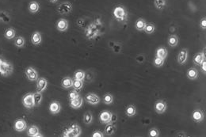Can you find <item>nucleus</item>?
Instances as JSON below:
<instances>
[{
  "instance_id": "nucleus-1",
  "label": "nucleus",
  "mask_w": 206,
  "mask_h": 137,
  "mask_svg": "<svg viewBox=\"0 0 206 137\" xmlns=\"http://www.w3.org/2000/svg\"><path fill=\"white\" fill-rule=\"evenodd\" d=\"M82 133L80 126L77 124H72L68 129L63 132L62 136L64 137H78Z\"/></svg>"
},
{
  "instance_id": "nucleus-2",
  "label": "nucleus",
  "mask_w": 206,
  "mask_h": 137,
  "mask_svg": "<svg viewBox=\"0 0 206 137\" xmlns=\"http://www.w3.org/2000/svg\"><path fill=\"white\" fill-rule=\"evenodd\" d=\"M14 71V67L8 61L0 58V75L4 77L10 75Z\"/></svg>"
},
{
  "instance_id": "nucleus-3",
  "label": "nucleus",
  "mask_w": 206,
  "mask_h": 137,
  "mask_svg": "<svg viewBox=\"0 0 206 137\" xmlns=\"http://www.w3.org/2000/svg\"><path fill=\"white\" fill-rule=\"evenodd\" d=\"M113 16L115 17V18L118 21H125L127 19L128 13L124 6H118L113 10Z\"/></svg>"
},
{
  "instance_id": "nucleus-4",
  "label": "nucleus",
  "mask_w": 206,
  "mask_h": 137,
  "mask_svg": "<svg viewBox=\"0 0 206 137\" xmlns=\"http://www.w3.org/2000/svg\"><path fill=\"white\" fill-rule=\"evenodd\" d=\"M22 104L27 109L33 108L34 105V100H33V93H29L25 94L22 98Z\"/></svg>"
},
{
  "instance_id": "nucleus-5",
  "label": "nucleus",
  "mask_w": 206,
  "mask_h": 137,
  "mask_svg": "<svg viewBox=\"0 0 206 137\" xmlns=\"http://www.w3.org/2000/svg\"><path fill=\"white\" fill-rule=\"evenodd\" d=\"M25 75L29 81H37L38 79V73L32 67H29L25 69Z\"/></svg>"
},
{
  "instance_id": "nucleus-6",
  "label": "nucleus",
  "mask_w": 206,
  "mask_h": 137,
  "mask_svg": "<svg viewBox=\"0 0 206 137\" xmlns=\"http://www.w3.org/2000/svg\"><path fill=\"white\" fill-rule=\"evenodd\" d=\"M72 11V5L70 2H64L58 6L57 11L60 15H67Z\"/></svg>"
},
{
  "instance_id": "nucleus-7",
  "label": "nucleus",
  "mask_w": 206,
  "mask_h": 137,
  "mask_svg": "<svg viewBox=\"0 0 206 137\" xmlns=\"http://www.w3.org/2000/svg\"><path fill=\"white\" fill-rule=\"evenodd\" d=\"M188 59V50L187 48H181L178 52L177 56V61L180 65L185 64Z\"/></svg>"
},
{
  "instance_id": "nucleus-8",
  "label": "nucleus",
  "mask_w": 206,
  "mask_h": 137,
  "mask_svg": "<svg viewBox=\"0 0 206 137\" xmlns=\"http://www.w3.org/2000/svg\"><path fill=\"white\" fill-rule=\"evenodd\" d=\"M167 103L165 101L163 100H159V101H157L155 105H154V109H155V112L159 114H163V113H165V111L167 110Z\"/></svg>"
},
{
  "instance_id": "nucleus-9",
  "label": "nucleus",
  "mask_w": 206,
  "mask_h": 137,
  "mask_svg": "<svg viewBox=\"0 0 206 137\" xmlns=\"http://www.w3.org/2000/svg\"><path fill=\"white\" fill-rule=\"evenodd\" d=\"M85 99L91 105H98L101 101V98H99L97 94H95L94 93H87L86 97H85Z\"/></svg>"
},
{
  "instance_id": "nucleus-10",
  "label": "nucleus",
  "mask_w": 206,
  "mask_h": 137,
  "mask_svg": "<svg viewBox=\"0 0 206 137\" xmlns=\"http://www.w3.org/2000/svg\"><path fill=\"white\" fill-rule=\"evenodd\" d=\"M27 129V124L24 119H18L15 123V129L18 132H24Z\"/></svg>"
},
{
  "instance_id": "nucleus-11",
  "label": "nucleus",
  "mask_w": 206,
  "mask_h": 137,
  "mask_svg": "<svg viewBox=\"0 0 206 137\" xmlns=\"http://www.w3.org/2000/svg\"><path fill=\"white\" fill-rule=\"evenodd\" d=\"M48 86V81L47 79L45 78H38L37 79V90L39 92L45 91Z\"/></svg>"
},
{
  "instance_id": "nucleus-12",
  "label": "nucleus",
  "mask_w": 206,
  "mask_h": 137,
  "mask_svg": "<svg viewBox=\"0 0 206 137\" xmlns=\"http://www.w3.org/2000/svg\"><path fill=\"white\" fill-rule=\"evenodd\" d=\"M56 29L60 32H65L68 29V21L64 18L58 20L56 22Z\"/></svg>"
},
{
  "instance_id": "nucleus-13",
  "label": "nucleus",
  "mask_w": 206,
  "mask_h": 137,
  "mask_svg": "<svg viewBox=\"0 0 206 137\" xmlns=\"http://www.w3.org/2000/svg\"><path fill=\"white\" fill-rule=\"evenodd\" d=\"M60 109H61V105L60 104V102L54 101L50 103L49 111L51 114H57L60 113Z\"/></svg>"
},
{
  "instance_id": "nucleus-14",
  "label": "nucleus",
  "mask_w": 206,
  "mask_h": 137,
  "mask_svg": "<svg viewBox=\"0 0 206 137\" xmlns=\"http://www.w3.org/2000/svg\"><path fill=\"white\" fill-rule=\"evenodd\" d=\"M192 118L195 122H201L204 118V113L201 110L197 109L192 113Z\"/></svg>"
},
{
  "instance_id": "nucleus-15",
  "label": "nucleus",
  "mask_w": 206,
  "mask_h": 137,
  "mask_svg": "<svg viewBox=\"0 0 206 137\" xmlns=\"http://www.w3.org/2000/svg\"><path fill=\"white\" fill-rule=\"evenodd\" d=\"M110 116H111V113L109 112V111H103L100 113L99 119L102 124H108V123H109Z\"/></svg>"
},
{
  "instance_id": "nucleus-16",
  "label": "nucleus",
  "mask_w": 206,
  "mask_h": 137,
  "mask_svg": "<svg viewBox=\"0 0 206 137\" xmlns=\"http://www.w3.org/2000/svg\"><path fill=\"white\" fill-rule=\"evenodd\" d=\"M31 41L34 45H38L42 41V38H41V33L38 31H36L33 33L32 38H31Z\"/></svg>"
},
{
  "instance_id": "nucleus-17",
  "label": "nucleus",
  "mask_w": 206,
  "mask_h": 137,
  "mask_svg": "<svg viewBox=\"0 0 206 137\" xmlns=\"http://www.w3.org/2000/svg\"><path fill=\"white\" fill-rule=\"evenodd\" d=\"M204 60H205V55L204 52H198L194 57V63L197 65H201Z\"/></svg>"
},
{
  "instance_id": "nucleus-18",
  "label": "nucleus",
  "mask_w": 206,
  "mask_h": 137,
  "mask_svg": "<svg viewBox=\"0 0 206 137\" xmlns=\"http://www.w3.org/2000/svg\"><path fill=\"white\" fill-rule=\"evenodd\" d=\"M187 78L190 80H195L198 78V71L195 67H191L187 71L186 73Z\"/></svg>"
},
{
  "instance_id": "nucleus-19",
  "label": "nucleus",
  "mask_w": 206,
  "mask_h": 137,
  "mask_svg": "<svg viewBox=\"0 0 206 137\" xmlns=\"http://www.w3.org/2000/svg\"><path fill=\"white\" fill-rule=\"evenodd\" d=\"M116 125L115 124H112V123H108L106 124V126L105 128V133L107 135H112L116 132Z\"/></svg>"
},
{
  "instance_id": "nucleus-20",
  "label": "nucleus",
  "mask_w": 206,
  "mask_h": 137,
  "mask_svg": "<svg viewBox=\"0 0 206 137\" xmlns=\"http://www.w3.org/2000/svg\"><path fill=\"white\" fill-rule=\"evenodd\" d=\"M72 85H73V79L70 77H65L62 79L61 86L64 89H69V88L72 87Z\"/></svg>"
},
{
  "instance_id": "nucleus-21",
  "label": "nucleus",
  "mask_w": 206,
  "mask_h": 137,
  "mask_svg": "<svg viewBox=\"0 0 206 137\" xmlns=\"http://www.w3.org/2000/svg\"><path fill=\"white\" fill-rule=\"evenodd\" d=\"M167 55H168V52H167V49L166 48H164V47H159V48H157L156 50L157 57L163 59L165 60L166 58L167 57Z\"/></svg>"
},
{
  "instance_id": "nucleus-22",
  "label": "nucleus",
  "mask_w": 206,
  "mask_h": 137,
  "mask_svg": "<svg viewBox=\"0 0 206 137\" xmlns=\"http://www.w3.org/2000/svg\"><path fill=\"white\" fill-rule=\"evenodd\" d=\"M82 102H83V100L79 96L78 98H75V99L71 100L70 106L73 109H79L82 106Z\"/></svg>"
},
{
  "instance_id": "nucleus-23",
  "label": "nucleus",
  "mask_w": 206,
  "mask_h": 137,
  "mask_svg": "<svg viewBox=\"0 0 206 137\" xmlns=\"http://www.w3.org/2000/svg\"><path fill=\"white\" fill-rule=\"evenodd\" d=\"M146 25H147V22L145 21L144 19L139 18L138 20L136 21V23H135V28H136V29L140 32L144 31V28H145Z\"/></svg>"
},
{
  "instance_id": "nucleus-24",
  "label": "nucleus",
  "mask_w": 206,
  "mask_h": 137,
  "mask_svg": "<svg viewBox=\"0 0 206 137\" xmlns=\"http://www.w3.org/2000/svg\"><path fill=\"white\" fill-rule=\"evenodd\" d=\"M39 132V128L36 125H32L27 130V135L31 137H35Z\"/></svg>"
},
{
  "instance_id": "nucleus-25",
  "label": "nucleus",
  "mask_w": 206,
  "mask_h": 137,
  "mask_svg": "<svg viewBox=\"0 0 206 137\" xmlns=\"http://www.w3.org/2000/svg\"><path fill=\"white\" fill-rule=\"evenodd\" d=\"M178 37L176 35H171L167 40V43L171 47H176L178 44Z\"/></svg>"
},
{
  "instance_id": "nucleus-26",
  "label": "nucleus",
  "mask_w": 206,
  "mask_h": 137,
  "mask_svg": "<svg viewBox=\"0 0 206 137\" xmlns=\"http://www.w3.org/2000/svg\"><path fill=\"white\" fill-rule=\"evenodd\" d=\"M42 99H43V95H42L41 92L37 91L33 93V100H34L35 106H39L41 103V102H42Z\"/></svg>"
},
{
  "instance_id": "nucleus-27",
  "label": "nucleus",
  "mask_w": 206,
  "mask_h": 137,
  "mask_svg": "<svg viewBox=\"0 0 206 137\" xmlns=\"http://www.w3.org/2000/svg\"><path fill=\"white\" fill-rule=\"evenodd\" d=\"M125 113L126 115L128 116H129V117H132V116H135V115L136 114V106H133V105H130V106H128V107L126 108Z\"/></svg>"
},
{
  "instance_id": "nucleus-28",
  "label": "nucleus",
  "mask_w": 206,
  "mask_h": 137,
  "mask_svg": "<svg viewBox=\"0 0 206 137\" xmlns=\"http://www.w3.org/2000/svg\"><path fill=\"white\" fill-rule=\"evenodd\" d=\"M29 10L31 13L35 14V13H37L40 10V4L37 2H36V1H33V2H31L29 3Z\"/></svg>"
},
{
  "instance_id": "nucleus-29",
  "label": "nucleus",
  "mask_w": 206,
  "mask_h": 137,
  "mask_svg": "<svg viewBox=\"0 0 206 137\" xmlns=\"http://www.w3.org/2000/svg\"><path fill=\"white\" fill-rule=\"evenodd\" d=\"M154 5L155 8L158 10H163L167 5V1L166 0H154Z\"/></svg>"
},
{
  "instance_id": "nucleus-30",
  "label": "nucleus",
  "mask_w": 206,
  "mask_h": 137,
  "mask_svg": "<svg viewBox=\"0 0 206 137\" xmlns=\"http://www.w3.org/2000/svg\"><path fill=\"white\" fill-rule=\"evenodd\" d=\"M103 102L105 105H110L113 102V96L111 93H105V95L103 96Z\"/></svg>"
},
{
  "instance_id": "nucleus-31",
  "label": "nucleus",
  "mask_w": 206,
  "mask_h": 137,
  "mask_svg": "<svg viewBox=\"0 0 206 137\" xmlns=\"http://www.w3.org/2000/svg\"><path fill=\"white\" fill-rule=\"evenodd\" d=\"M155 30V26L152 23H147L146 26L144 28V31L148 34H152Z\"/></svg>"
},
{
  "instance_id": "nucleus-32",
  "label": "nucleus",
  "mask_w": 206,
  "mask_h": 137,
  "mask_svg": "<svg viewBox=\"0 0 206 137\" xmlns=\"http://www.w3.org/2000/svg\"><path fill=\"white\" fill-rule=\"evenodd\" d=\"M4 36L6 39H13L15 37V30L14 29H11V28L6 29V32H5Z\"/></svg>"
},
{
  "instance_id": "nucleus-33",
  "label": "nucleus",
  "mask_w": 206,
  "mask_h": 137,
  "mask_svg": "<svg viewBox=\"0 0 206 137\" xmlns=\"http://www.w3.org/2000/svg\"><path fill=\"white\" fill-rule=\"evenodd\" d=\"M93 121V116L91 112H87L83 116V122L86 125H90Z\"/></svg>"
},
{
  "instance_id": "nucleus-34",
  "label": "nucleus",
  "mask_w": 206,
  "mask_h": 137,
  "mask_svg": "<svg viewBox=\"0 0 206 137\" xmlns=\"http://www.w3.org/2000/svg\"><path fill=\"white\" fill-rule=\"evenodd\" d=\"M15 44L18 48H22L25 45V39L22 37H18L15 41Z\"/></svg>"
},
{
  "instance_id": "nucleus-35",
  "label": "nucleus",
  "mask_w": 206,
  "mask_h": 137,
  "mask_svg": "<svg viewBox=\"0 0 206 137\" xmlns=\"http://www.w3.org/2000/svg\"><path fill=\"white\" fill-rule=\"evenodd\" d=\"M86 77V74L83 71H81V70H78L75 73V79H78V80H82L83 81Z\"/></svg>"
},
{
  "instance_id": "nucleus-36",
  "label": "nucleus",
  "mask_w": 206,
  "mask_h": 137,
  "mask_svg": "<svg viewBox=\"0 0 206 137\" xmlns=\"http://www.w3.org/2000/svg\"><path fill=\"white\" fill-rule=\"evenodd\" d=\"M72 86H73V88L75 90H80L83 86V81L75 79L73 80V85H72Z\"/></svg>"
},
{
  "instance_id": "nucleus-37",
  "label": "nucleus",
  "mask_w": 206,
  "mask_h": 137,
  "mask_svg": "<svg viewBox=\"0 0 206 137\" xmlns=\"http://www.w3.org/2000/svg\"><path fill=\"white\" fill-rule=\"evenodd\" d=\"M153 64L155 67H162L164 64V60L155 56L154 60H153Z\"/></svg>"
},
{
  "instance_id": "nucleus-38",
  "label": "nucleus",
  "mask_w": 206,
  "mask_h": 137,
  "mask_svg": "<svg viewBox=\"0 0 206 137\" xmlns=\"http://www.w3.org/2000/svg\"><path fill=\"white\" fill-rule=\"evenodd\" d=\"M78 97H79V93H78V91H76V90H71V91L69 93V96H68V98H69L70 101L71 100L75 99V98H78Z\"/></svg>"
},
{
  "instance_id": "nucleus-39",
  "label": "nucleus",
  "mask_w": 206,
  "mask_h": 137,
  "mask_svg": "<svg viewBox=\"0 0 206 137\" xmlns=\"http://www.w3.org/2000/svg\"><path fill=\"white\" fill-rule=\"evenodd\" d=\"M112 48H113L114 53L118 54V53H120V52H121V44H119V43H114V44H113V46L112 47Z\"/></svg>"
},
{
  "instance_id": "nucleus-40",
  "label": "nucleus",
  "mask_w": 206,
  "mask_h": 137,
  "mask_svg": "<svg viewBox=\"0 0 206 137\" xmlns=\"http://www.w3.org/2000/svg\"><path fill=\"white\" fill-rule=\"evenodd\" d=\"M149 135L151 137H158L159 135V131L156 128H153L149 132Z\"/></svg>"
},
{
  "instance_id": "nucleus-41",
  "label": "nucleus",
  "mask_w": 206,
  "mask_h": 137,
  "mask_svg": "<svg viewBox=\"0 0 206 137\" xmlns=\"http://www.w3.org/2000/svg\"><path fill=\"white\" fill-rule=\"evenodd\" d=\"M0 20H1V21H2L3 22H5V23H7L10 21V17H9L7 15H5V14H3V13H1Z\"/></svg>"
},
{
  "instance_id": "nucleus-42",
  "label": "nucleus",
  "mask_w": 206,
  "mask_h": 137,
  "mask_svg": "<svg viewBox=\"0 0 206 137\" xmlns=\"http://www.w3.org/2000/svg\"><path fill=\"white\" fill-rule=\"evenodd\" d=\"M118 121V115L116 113H111V116H110V120H109V123H112V124H115Z\"/></svg>"
},
{
  "instance_id": "nucleus-43",
  "label": "nucleus",
  "mask_w": 206,
  "mask_h": 137,
  "mask_svg": "<svg viewBox=\"0 0 206 137\" xmlns=\"http://www.w3.org/2000/svg\"><path fill=\"white\" fill-rule=\"evenodd\" d=\"M136 60L139 64H143L144 62V60H145V57L143 55H139V56H136Z\"/></svg>"
},
{
  "instance_id": "nucleus-44",
  "label": "nucleus",
  "mask_w": 206,
  "mask_h": 137,
  "mask_svg": "<svg viewBox=\"0 0 206 137\" xmlns=\"http://www.w3.org/2000/svg\"><path fill=\"white\" fill-rule=\"evenodd\" d=\"M200 27L202 29H204V30H205L206 29V18H203L201 20Z\"/></svg>"
},
{
  "instance_id": "nucleus-45",
  "label": "nucleus",
  "mask_w": 206,
  "mask_h": 137,
  "mask_svg": "<svg viewBox=\"0 0 206 137\" xmlns=\"http://www.w3.org/2000/svg\"><path fill=\"white\" fill-rule=\"evenodd\" d=\"M93 137H103L104 134L101 131H95L92 134Z\"/></svg>"
},
{
  "instance_id": "nucleus-46",
  "label": "nucleus",
  "mask_w": 206,
  "mask_h": 137,
  "mask_svg": "<svg viewBox=\"0 0 206 137\" xmlns=\"http://www.w3.org/2000/svg\"><path fill=\"white\" fill-rule=\"evenodd\" d=\"M201 67L202 71H204V73H206V60H205L202 62V64H201Z\"/></svg>"
},
{
  "instance_id": "nucleus-47",
  "label": "nucleus",
  "mask_w": 206,
  "mask_h": 137,
  "mask_svg": "<svg viewBox=\"0 0 206 137\" xmlns=\"http://www.w3.org/2000/svg\"><path fill=\"white\" fill-rule=\"evenodd\" d=\"M52 3H55V2H56L58 1V0H50Z\"/></svg>"
}]
</instances>
